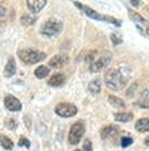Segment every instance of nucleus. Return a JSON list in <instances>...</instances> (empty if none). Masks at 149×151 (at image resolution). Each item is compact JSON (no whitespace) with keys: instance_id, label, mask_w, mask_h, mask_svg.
I'll list each match as a JSON object with an SVG mask.
<instances>
[{"instance_id":"nucleus-29","label":"nucleus","mask_w":149,"mask_h":151,"mask_svg":"<svg viewBox=\"0 0 149 151\" xmlns=\"http://www.w3.org/2000/svg\"><path fill=\"white\" fill-rule=\"evenodd\" d=\"M130 4L132 6H139V4H141L140 1H130Z\"/></svg>"},{"instance_id":"nucleus-12","label":"nucleus","mask_w":149,"mask_h":151,"mask_svg":"<svg viewBox=\"0 0 149 151\" xmlns=\"http://www.w3.org/2000/svg\"><path fill=\"white\" fill-rule=\"evenodd\" d=\"M119 131V128L117 125H106V127H103L101 129V138L102 139H109V138H112L118 133Z\"/></svg>"},{"instance_id":"nucleus-21","label":"nucleus","mask_w":149,"mask_h":151,"mask_svg":"<svg viewBox=\"0 0 149 151\" xmlns=\"http://www.w3.org/2000/svg\"><path fill=\"white\" fill-rule=\"evenodd\" d=\"M128 12H129V17H130V19H131L132 22H140V24H145V22H146L144 17L140 16L138 12H136V11H133V10H130V9L128 10Z\"/></svg>"},{"instance_id":"nucleus-11","label":"nucleus","mask_w":149,"mask_h":151,"mask_svg":"<svg viewBox=\"0 0 149 151\" xmlns=\"http://www.w3.org/2000/svg\"><path fill=\"white\" fill-rule=\"evenodd\" d=\"M66 82V76L62 74V73H56L49 77L48 80V85L53 87H59L62 86L64 83Z\"/></svg>"},{"instance_id":"nucleus-10","label":"nucleus","mask_w":149,"mask_h":151,"mask_svg":"<svg viewBox=\"0 0 149 151\" xmlns=\"http://www.w3.org/2000/svg\"><path fill=\"white\" fill-rule=\"evenodd\" d=\"M46 4H47L46 0H28L27 1V7L32 12L37 14L46 6Z\"/></svg>"},{"instance_id":"nucleus-27","label":"nucleus","mask_w":149,"mask_h":151,"mask_svg":"<svg viewBox=\"0 0 149 151\" xmlns=\"http://www.w3.org/2000/svg\"><path fill=\"white\" fill-rule=\"evenodd\" d=\"M111 40H112V43L114 44V45H118V44L122 43V39H121V37H119V36H118V35H116V34H112V35H111Z\"/></svg>"},{"instance_id":"nucleus-16","label":"nucleus","mask_w":149,"mask_h":151,"mask_svg":"<svg viewBox=\"0 0 149 151\" xmlns=\"http://www.w3.org/2000/svg\"><path fill=\"white\" fill-rule=\"evenodd\" d=\"M140 108L148 109L149 108V91H145L141 93V96L137 102Z\"/></svg>"},{"instance_id":"nucleus-5","label":"nucleus","mask_w":149,"mask_h":151,"mask_svg":"<svg viewBox=\"0 0 149 151\" xmlns=\"http://www.w3.org/2000/svg\"><path fill=\"white\" fill-rule=\"evenodd\" d=\"M112 58V54L110 52H103L100 56H96V58L94 60V62L89 66L90 70L92 73H96L102 70L106 66L110 64Z\"/></svg>"},{"instance_id":"nucleus-23","label":"nucleus","mask_w":149,"mask_h":151,"mask_svg":"<svg viewBox=\"0 0 149 151\" xmlns=\"http://www.w3.org/2000/svg\"><path fill=\"white\" fill-rule=\"evenodd\" d=\"M6 125H7V128L9 130H15L17 127V122L15 119H12V118H8V119H6Z\"/></svg>"},{"instance_id":"nucleus-1","label":"nucleus","mask_w":149,"mask_h":151,"mask_svg":"<svg viewBox=\"0 0 149 151\" xmlns=\"http://www.w3.org/2000/svg\"><path fill=\"white\" fill-rule=\"evenodd\" d=\"M127 80L128 78L123 75L121 70H114V68L108 70L104 76L106 85L113 91L122 90L127 83Z\"/></svg>"},{"instance_id":"nucleus-17","label":"nucleus","mask_w":149,"mask_h":151,"mask_svg":"<svg viewBox=\"0 0 149 151\" xmlns=\"http://www.w3.org/2000/svg\"><path fill=\"white\" fill-rule=\"evenodd\" d=\"M108 100H109V103L111 104L112 106H114V108H117V109H124L126 108V104H124V102H123V100L119 99V97L110 95Z\"/></svg>"},{"instance_id":"nucleus-2","label":"nucleus","mask_w":149,"mask_h":151,"mask_svg":"<svg viewBox=\"0 0 149 151\" xmlns=\"http://www.w3.org/2000/svg\"><path fill=\"white\" fill-rule=\"evenodd\" d=\"M18 57L19 60L27 65H34L45 60L46 54L41 50L33 48H24L18 50Z\"/></svg>"},{"instance_id":"nucleus-22","label":"nucleus","mask_w":149,"mask_h":151,"mask_svg":"<svg viewBox=\"0 0 149 151\" xmlns=\"http://www.w3.org/2000/svg\"><path fill=\"white\" fill-rule=\"evenodd\" d=\"M20 22H21V24L25 25V26H30V25H34V24H35L36 19L33 16H30V15H28V14H24L20 18Z\"/></svg>"},{"instance_id":"nucleus-4","label":"nucleus","mask_w":149,"mask_h":151,"mask_svg":"<svg viewBox=\"0 0 149 151\" xmlns=\"http://www.w3.org/2000/svg\"><path fill=\"white\" fill-rule=\"evenodd\" d=\"M63 29V24L59 19H48L45 22L41 27V34L46 37H55L61 34Z\"/></svg>"},{"instance_id":"nucleus-25","label":"nucleus","mask_w":149,"mask_h":151,"mask_svg":"<svg viewBox=\"0 0 149 151\" xmlns=\"http://www.w3.org/2000/svg\"><path fill=\"white\" fill-rule=\"evenodd\" d=\"M18 146L30 148V141L28 140L27 138H25V137H20V139H19V141H18Z\"/></svg>"},{"instance_id":"nucleus-24","label":"nucleus","mask_w":149,"mask_h":151,"mask_svg":"<svg viewBox=\"0 0 149 151\" xmlns=\"http://www.w3.org/2000/svg\"><path fill=\"white\" fill-rule=\"evenodd\" d=\"M132 142H133L132 138H130V137H123L122 139H121V147L127 148L130 145H132Z\"/></svg>"},{"instance_id":"nucleus-15","label":"nucleus","mask_w":149,"mask_h":151,"mask_svg":"<svg viewBox=\"0 0 149 151\" xmlns=\"http://www.w3.org/2000/svg\"><path fill=\"white\" fill-rule=\"evenodd\" d=\"M88 88H89V91H90L93 95L99 94L100 91H101V81H100L99 78H95V80L91 81Z\"/></svg>"},{"instance_id":"nucleus-14","label":"nucleus","mask_w":149,"mask_h":151,"mask_svg":"<svg viewBox=\"0 0 149 151\" xmlns=\"http://www.w3.org/2000/svg\"><path fill=\"white\" fill-rule=\"evenodd\" d=\"M136 129L139 132H148L149 131V119L144 118V119H139L136 122Z\"/></svg>"},{"instance_id":"nucleus-13","label":"nucleus","mask_w":149,"mask_h":151,"mask_svg":"<svg viewBox=\"0 0 149 151\" xmlns=\"http://www.w3.org/2000/svg\"><path fill=\"white\" fill-rule=\"evenodd\" d=\"M17 70V66H16V62H15V58L14 57H10L7 64H6L5 70H4V76L5 77H11L16 74Z\"/></svg>"},{"instance_id":"nucleus-31","label":"nucleus","mask_w":149,"mask_h":151,"mask_svg":"<svg viewBox=\"0 0 149 151\" xmlns=\"http://www.w3.org/2000/svg\"><path fill=\"white\" fill-rule=\"evenodd\" d=\"M146 32H147V35L149 36V28H147V29H146Z\"/></svg>"},{"instance_id":"nucleus-6","label":"nucleus","mask_w":149,"mask_h":151,"mask_svg":"<svg viewBox=\"0 0 149 151\" xmlns=\"http://www.w3.org/2000/svg\"><path fill=\"white\" fill-rule=\"evenodd\" d=\"M55 113L62 118H72L77 113V108L72 103H59L55 106Z\"/></svg>"},{"instance_id":"nucleus-18","label":"nucleus","mask_w":149,"mask_h":151,"mask_svg":"<svg viewBox=\"0 0 149 151\" xmlns=\"http://www.w3.org/2000/svg\"><path fill=\"white\" fill-rule=\"evenodd\" d=\"M133 115L131 113H127V112H120V113L114 114V120L118 122H129L131 121Z\"/></svg>"},{"instance_id":"nucleus-28","label":"nucleus","mask_w":149,"mask_h":151,"mask_svg":"<svg viewBox=\"0 0 149 151\" xmlns=\"http://www.w3.org/2000/svg\"><path fill=\"white\" fill-rule=\"evenodd\" d=\"M6 15V8L0 4V17H4Z\"/></svg>"},{"instance_id":"nucleus-19","label":"nucleus","mask_w":149,"mask_h":151,"mask_svg":"<svg viewBox=\"0 0 149 151\" xmlns=\"http://www.w3.org/2000/svg\"><path fill=\"white\" fill-rule=\"evenodd\" d=\"M35 76L37 77V78H44V77H46V76L49 74V68H48L47 66H44V65H41V66H38L37 68L35 70Z\"/></svg>"},{"instance_id":"nucleus-7","label":"nucleus","mask_w":149,"mask_h":151,"mask_svg":"<svg viewBox=\"0 0 149 151\" xmlns=\"http://www.w3.org/2000/svg\"><path fill=\"white\" fill-rule=\"evenodd\" d=\"M85 133V128L83 123L76 122L71 127V130L69 132V141L71 145H77L82 139L83 134Z\"/></svg>"},{"instance_id":"nucleus-9","label":"nucleus","mask_w":149,"mask_h":151,"mask_svg":"<svg viewBox=\"0 0 149 151\" xmlns=\"http://www.w3.org/2000/svg\"><path fill=\"white\" fill-rule=\"evenodd\" d=\"M69 62V57L67 55L65 54H57L55 55L53 58H51L48 62V65L53 68H59V67H63L64 65L67 64Z\"/></svg>"},{"instance_id":"nucleus-30","label":"nucleus","mask_w":149,"mask_h":151,"mask_svg":"<svg viewBox=\"0 0 149 151\" xmlns=\"http://www.w3.org/2000/svg\"><path fill=\"white\" fill-rule=\"evenodd\" d=\"M145 143H146V146L149 147V137H148V138H146V140H145Z\"/></svg>"},{"instance_id":"nucleus-20","label":"nucleus","mask_w":149,"mask_h":151,"mask_svg":"<svg viewBox=\"0 0 149 151\" xmlns=\"http://www.w3.org/2000/svg\"><path fill=\"white\" fill-rule=\"evenodd\" d=\"M0 145L1 147L6 149V150H11L12 148H14V142L8 138V137H6V135L1 134L0 135Z\"/></svg>"},{"instance_id":"nucleus-8","label":"nucleus","mask_w":149,"mask_h":151,"mask_svg":"<svg viewBox=\"0 0 149 151\" xmlns=\"http://www.w3.org/2000/svg\"><path fill=\"white\" fill-rule=\"evenodd\" d=\"M4 103H5L6 108L8 109L9 111H11V112H18L22 108L20 101L17 97L12 96V95H7L5 97V100H4Z\"/></svg>"},{"instance_id":"nucleus-3","label":"nucleus","mask_w":149,"mask_h":151,"mask_svg":"<svg viewBox=\"0 0 149 151\" xmlns=\"http://www.w3.org/2000/svg\"><path fill=\"white\" fill-rule=\"evenodd\" d=\"M74 5L81 9V10L84 12L85 15L88 17H90L92 19H95V20H101V22H110V24H113V25H116V26H120L121 25V22L120 20H118L116 18H113V17H110V16H103V15H100L99 12H96L95 10H93L92 8L90 7H86V6H83L82 4L80 2H77V1H75Z\"/></svg>"},{"instance_id":"nucleus-26","label":"nucleus","mask_w":149,"mask_h":151,"mask_svg":"<svg viewBox=\"0 0 149 151\" xmlns=\"http://www.w3.org/2000/svg\"><path fill=\"white\" fill-rule=\"evenodd\" d=\"M83 151H93L92 148V142L90 140H85L83 143Z\"/></svg>"}]
</instances>
